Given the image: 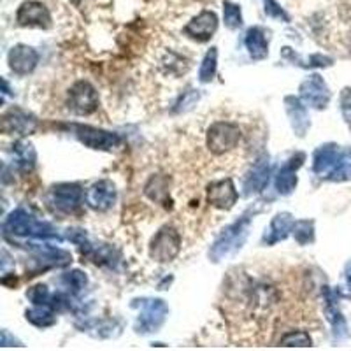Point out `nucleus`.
Masks as SVG:
<instances>
[{
	"mask_svg": "<svg viewBox=\"0 0 351 351\" xmlns=\"http://www.w3.org/2000/svg\"><path fill=\"white\" fill-rule=\"evenodd\" d=\"M246 49L250 53L253 60H263V58H267L269 55V43L265 39V34L260 27H252L246 32Z\"/></svg>",
	"mask_w": 351,
	"mask_h": 351,
	"instance_id": "22",
	"label": "nucleus"
},
{
	"mask_svg": "<svg viewBox=\"0 0 351 351\" xmlns=\"http://www.w3.org/2000/svg\"><path fill=\"white\" fill-rule=\"evenodd\" d=\"M67 108L74 114L88 116L99 109V93L95 86L88 81H77L74 86L69 90Z\"/></svg>",
	"mask_w": 351,
	"mask_h": 351,
	"instance_id": "6",
	"label": "nucleus"
},
{
	"mask_svg": "<svg viewBox=\"0 0 351 351\" xmlns=\"http://www.w3.org/2000/svg\"><path fill=\"white\" fill-rule=\"evenodd\" d=\"M218 28V16L213 11H202L199 16L193 18L186 27L183 28V34L197 43H208L215 36Z\"/></svg>",
	"mask_w": 351,
	"mask_h": 351,
	"instance_id": "14",
	"label": "nucleus"
},
{
	"mask_svg": "<svg viewBox=\"0 0 351 351\" xmlns=\"http://www.w3.org/2000/svg\"><path fill=\"white\" fill-rule=\"evenodd\" d=\"M223 20L227 28L230 30H237L243 25V12L237 4H232V2H225L223 4Z\"/></svg>",
	"mask_w": 351,
	"mask_h": 351,
	"instance_id": "31",
	"label": "nucleus"
},
{
	"mask_svg": "<svg viewBox=\"0 0 351 351\" xmlns=\"http://www.w3.org/2000/svg\"><path fill=\"white\" fill-rule=\"evenodd\" d=\"M8 64L18 76H28L39 64V53L27 44H16L8 55Z\"/></svg>",
	"mask_w": 351,
	"mask_h": 351,
	"instance_id": "11",
	"label": "nucleus"
},
{
	"mask_svg": "<svg viewBox=\"0 0 351 351\" xmlns=\"http://www.w3.org/2000/svg\"><path fill=\"white\" fill-rule=\"evenodd\" d=\"M134 307H139V316L136 322V330L139 334H152L165 324L169 307L160 299H139L134 300Z\"/></svg>",
	"mask_w": 351,
	"mask_h": 351,
	"instance_id": "3",
	"label": "nucleus"
},
{
	"mask_svg": "<svg viewBox=\"0 0 351 351\" xmlns=\"http://www.w3.org/2000/svg\"><path fill=\"white\" fill-rule=\"evenodd\" d=\"M265 2V14L271 18H276V20H281L285 21V23H288L290 21V16H288L287 12H285V9L281 8L276 0H263Z\"/></svg>",
	"mask_w": 351,
	"mask_h": 351,
	"instance_id": "33",
	"label": "nucleus"
},
{
	"mask_svg": "<svg viewBox=\"0 0 351 351\" xmlns=\"http://www.w3.org/2000/svg\"><path fill=\"white\" fill-rule=\"evenodd\" d=\"M241 141V128L230 121H216L208 128V143L209 152L215 155H223V153L232 152L237 148Z\"/></svg>",
	"mask_w": 351,
	"mask_h": 351,
	"instance_id": "5",
	"label": "nucleus"
},
{
	"mask_svg": "<svg viewBox=\"0 0 351 351\" xmlns=\"http://www.w3.org/2000/svg\"><path fill=\"white\" fill-rule=\"evenodd\" d=\"M2 232H4L5 241L16 244L20 247H25L27 243V247H36V243L48 244L49 241H58V243L62 241L60 236H58V232L51 225L37 219L36 216L30 215L23 208H18L16 211H12L4 219Z\"/></svg>",
	"mask_w": 351,
	"mask_h": 351,
	"instance_id": "1",
	"label": "nucleus"
},
{
	"mask_svg": "<svg viewBox=\"0 0 351 351\" xmlns=\"http://www.w3.org/2000/svg\"><path fill=\"white\" fill-rule=\"evenodd\" d=\"M306 155L304 153H297V155L291 156L287 164L280 169L278 176H276V190L281 193V195H290L297 186V171L302 167Z\"/></svg>",
	"mask_w": 351,
	"mask_h": 351,
	"instance_id": "17",
	"label": "nucleus"
},
{
	"mask_svg": "<svg viewBox=\"0 0 351 351\" xmlns=\"http://www.w3.org/2000/svg\"><path fill=\"white\" fill-rule=\"evenodd\" d=\"M60 281L65 285V288H69V291H71L72 295H77V293H81V291H83L88 285L86 274H83L81 271L67 272V274L62 276Z\"/></svg>",
	"mask_w": 351,
	"mask_h": 351,
	"instance_id": "29",
	"label": "nucleus"
},
{
	"mask_svg": "<svg viewBox=\"0 0 351 351\" xmlns=\"http://www.w3.org/2000/svg\"><path fill=\"white\" fill-rule=\"evenodd\" d=\"M325 315L327 319L330 322L332 330L337 339H343L348 335V325L343 318V313L337 307V300H335V293L325 287Z\"/></svg>",
	"mask_w": 351,
	"mask_h": 351,
	"instance_id": "21",
	"label": "nucleus"
},
{
	"mask_svg": "<svg viewBox=\"0 0 351 351\" xmlns=\"http://www.w3.org/2000/svg\"><path fill=\"white\" fill-rule=\"evenodd\" d=\"M16 21L21 27L49 28L51 27V14L44 4L36 2V0H28L18 9Z\"/></svg>",
	"mask_w": 351,
	"mask_h": 351,
	"instance_id": "15",
	"label": "nucleus"
},
{
	"mask_svg": "<svg viewBox=\"0 0 351 351\" xmlns=\"http://www.w3.org/2000/svg\"><path fill=\"white\" fill-rule=\"evenodd\" d=\"M285 109H287V114L290 118V123L293 132H295L297 137H304L311 127V121H309V114H307V108L304 106L302 99L293 95L285 97Z\"/></svg>",
	"mask_w": 351,
	"mask_h": 351,
	"instance_id": "19",
	"label": "nucleus"
},
{
	"mask_svg": "<svg viewBox=\"0 0 351 351\" xmlns=\"http://www.w3.org/2000/svg\"><path fill=\"white\" fill-rule=\"evenodd\" d=\"M252 218V211L244 213L239 219H236L234 223H230L228 227H225L221 230V234L216 237L211 250H209V258H211V262L218 263L223 258H227L228 255H234L236 252H239L243 244L246 243L247 234H250Z\"/></svg>",
	"mask_w": 351,
	"mask_h": 351,
	"instance_id": "2",
	"label": "nucleus"
},
{
	"mask_svg": "<svg viewBox=\"0 0 351 351\" xmlns=\"http://www.w3.org/2000/svg\"><path fill=\"white\" fill-rule=\"evenodd\" d=\"M144 193L153 200V202H158L165 208H171V204H167V200H171L169 197V180L165 176H153L152 180L146 183L144 186Z\"/></svg>",
	"mask_w": 351,
	"mask_h": 351,
	"instance_id": "23",
	"label": "nucleus"
},
{
	"mask_svg": "<svg viewBox=\"0 0 351 351\" xmlns=\"http://www.w3.org/2000/svg\"><path fill=\"white\" fill-rule=\"evenodd\" d=\"M327 180L337 181V183L351 180V146L341 152L339 160H337V164H335L334 171L330 172V176H328Z\"/></svg>",
	"mask_w": 351,
	"mask_h": 351,
	"instance_id": "26",
	"label": "nucleus"
},
{
	"mask_svg": "<svg viewBox=\"0 0 351 351\" xmlns=\"http://www.w3.org/2000/svg\"><path fill=\"white\" fill-rule=\"evenodd\" d=\"M72 2H80V0H72Z\"/></svg>",
	"mask_w": 351,
	"mask_h": 351,
	"instance_id": "36",
	"label": "nucleus"
},
{
	"mask_svg": "<svg viewBox=\"0 0 351 351\" xmlns=\"http://www.w3.org/2000/svg\"><path fill=\"white\" fill-rule=\"evenodd\" d=\"M344 287L351 293V260L344 265Z\"/></svg>",
	"mask_w": 351,
	"mask_h": 351,
	"instance_id": "35",
	"label": "nucleus"
},
{
	"mask_svg": "<svg viewBox=\"0 0 351 351\" xmlns=\"http://www.w3.org/2000/svg\"><path fill=\"white\" fill-rule=\"evenodd\" d=\"M271 162L269 156H262L256 160V164L253 165L252 171L247 172L246 180H244V193L246 195H256L265 190L271 180Z\"/></svg>",
	"mask_w": 351,
	"mask_h": 351,
	"instance_id": "16",
	"label": "nucleus"
},
{
	"mask_svg": "<svg viewBox=\"0 0 351 351\" xmlns=\"http://www.w3.org/2000/svg\"><path fill=\"white\" fill-rule=\"evenodd\" d=\"M237 199H239V193H237L236 184L232 180L215 181L208 186V202L213 208L228 211L236 206Z\"/></svg>",
	"mask_w": 351,
	"mask_h": 351,
	"instance_id": "12",
	"label": "nucleus"
},
{
	"mask_svg": "<svg viewBox=\"0 0 351 351\" xmlns=\"http://www.w3.org/2000/svg\"><path fill=\"white\" fill-rule=\"evenodd\" d=\"M27 319L32 325L39 328H48L51 325L56 324V316H55V309L49 306H34L32 309H28L25 313Z\"/></svg>",
	"mask_w": 351,
	"mask_h": 351,
	"instance_id": "24",
	"label": "nucleus"
},
{
	"mask_svg": "<svg viewBox=\"0 0 351 351\" xmlns=\"http://www.w3.org/2000/svg\"><path fill=\"white\" fill-rule=\"evenodd\" d=\"M51 204L62 213H76L84 202L83 188L76 183H60L51 188Z\"/></svg>",
	"mask_w": 351,
	"mask_h": 351,
	"instance_id": "9",
	"label": "nucleus"
},
{
	"mask_svg": "<svg viewBox=\"0 0 351 351\" xmlns=\"http://www.w3.org/2000/svg\"><path fill=\"white\" fill-rule=\"evenodd\" d=\"M293 237L300 246L315 243V221L313 219H299L293 227Z\"/></svg>",
	"mask_w": 351,
	"mask_h": 351,
	"instance_id": "28",
	"label": "nucleus"
},
{
	"mask_svg": "<svg viewBox=\"0 0 351 351\" xmlns=\"http://www.w3.org/2000/svg\"><path fill=\"white\" fill-rule=\"evenodd\" d=\"M341 152H343V149L334 143L319 146L315 152V155H313V172L318 174L319 178H325V180H327L328 176H330V172L334 171L337 160H339Z\"/></svg>",
	"mask_w": 351,
	"mask_h": 351,
	"instance_id": "18",
	"label": "nucleus"
},
{
	"mask_svg": "<svg viewBox=\"0 0 351 351\" xmlns=\"http://www.w3.org/2000/svg\"><path fill=\"white\" fill-rule=\"evenodd\" d=\"M12 148H14V153H16L18 167H20L21 171L30 172L34 167H36L37 155L32 144L25 143V141H18Z\"/></svg>",
	"mask_w": 351,
	"mask_h": 351,
	"instance_id": "25",
	"label": "nucleus"
},
{
	"mask_svg": "<svg viewBox=\"0 0 351 351\" xmlns=\"http://www.w3.org/2000/svg\"><path fill=\"white\" fill-rule=\"evenodd\" d=\"M199 100H200L199 90H188V92H184L183 95L180 97V100L176 102L174 112H186V111H190V109H192L193 106H197V102H199Z\"/></svg>",
	"mask_w": 351,
	"mask_h": 351,
	"instance_id": "32",
	"label": "nucleus"
},
{
	"mask_svg": "<svg viewBox=\"0 0 351 351\" xmlns=\"http://www.w3.org/2000/svg\"><path fill=\"white\" fill-rule=\"evenodd\" d=\"M74 134L77 139L92 149L112 152L121 144V137L114 132L102 130V128L90 127V125H74Z\"/></svg>",
	"mask_w": 351,
	"mask_h": 351,
	"instance_id": "7",
	"label": "nucleus"
},
{
	"mask_svg": "<svg viewBox=\"0 0 351 351\" xmlns=\"http://www.w3.org/2000/svg\"><path fill=\"white\" fill-rule=\"evenodd\" d=\"M84 202L93 211L106 213L114 206L116 202V186L109 180H100L93 183L84 193Z\"/></svg>",
	"mask_w": 351,
	"mask_h": 351,
	"instance_id": "10",
	"label": "nucleus"
},
{
	"mask_svg": "<svg viewBox=\"0 0 351 351\" xmlns=\"http://www.w3.org/2000/svg\"><path fill=\"white\" fill-rule=\"evenodd\" d=\"M341 112L348 127L351 128V88H344L341 93Z\"/></svg>",
	"mask_w": 351,
	"mask_h": 351,
	"instance_id": "34",
	"label": "nucleus"
},
{
	"mask_svg": "<svg viewBox=\"0 0 351 351\" xmlns=\"http://www.w3.org/2000/svg\"><path fill=\"white\" fill-rule=\"evenodd\" d=\"M293 227H295V219L290 213H278V215L272 218L269 228H265V234L262 237V243L272 246L276 243H281V241L287 239L290 234H293Z\"/></svg>",
	"mask_w": 351,
	"mask_h": 351,
	"instance_id": "20",
	"label": "nucleus"
},
{
	"mask_svg": "<svg viewBox=\"0 0 351 351\" xmlns=\"http://www.w3.org/2000/svg\"><path fill=\"white\" fill-rule=\"evenodd\" d=\"M299 93L304 104L313 109H318V111L327 108L332 99L330 90L319 74H313V76H309V80L304 81L299 86Z\"/></svg>",
	"mask_w": 351,
	"mask_h": 351,
	"instance_id": "8",
	"label": "nucleus"
},
{
	"mask_svg": "<svg viewBox=\"0 0 351 351\" xmlns=\"http://www.w3.org/2000/svg\"><path fill=\"white\" fill-rule=\"evenodd\" d=\"M181 252V236L174 227L160 228L149 243V256L158 263L172 262Z\"/></svg>",
	"mask_w": 351,
	"mask_h": 351,
	"instance_id": "4",
	"label": "nucleus"
},
{
	"mask_svg": "<svg viewBox=\"0 0 351 351\" xmlns=\"http://www.w3.org/2000/svg\"><path fill=\"white\" fill-rule=\"evenodd\" d=\"M216 69H218V49L211 48L200 64L199 69V81L200 83H211L216 76Z\"/></svg>",
	"mask_w": 351,
	"mask_h": 351,
	"instance_id": "27",
	"label": "nucleus"
},
{
	"mask_svg": "<svg viewBox=\"0 0 351 351\" xmlns=\"http://www.w3.org/2000/svg\"><path fill=\"white\" fill-rule=\"evenodd\" d=\"M37 128L36 116L23 111L20 108H11L2 118V130L5 134H18V136H30Z\"/></svg>",
	"mask_w": 351,
	"mask_h": 351,
	"instance_id": "13",
	"label": "nucleus"
},
{
	"mask_svg": "<svg viewBox=\"0 0 351 351\" xmlns=\"http://www.w3.org/2000/svg\"><path fill=\"white\" fill-rule=\"evenodd\" d=\"M280 346L285 348H307V346H313V341H311V335L307 334L304 330H295V332H288L281 337L280 341Z\"/></svg>",
	"mask_w": 351,
	"mask_h": 351,
	"instance_id": "30",
	"label": "nucleus"
}]
</instances>
